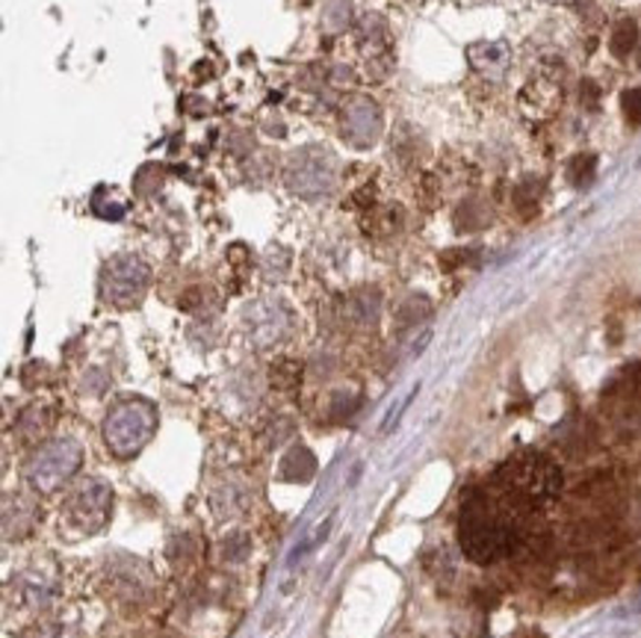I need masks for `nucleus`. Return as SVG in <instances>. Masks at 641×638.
Segmentation results:
<instances>
[{"instance_id":"f257e3e1","label":"nucleus","mask_w":641,"mask_h":638,"mask_svg":"<svg viewBox=\"0 0 641 638\" xmlns=\"http://www.w3.org/2000/svg\"><path fill=\"white\" fill-rule=\"evenodd\" d=\"M526 512L515 509L500 496L497 503L491 496H473L464 503L459 526V541L464 556L476 565H494L500 558L515 553L521 544V526L517 521Z\"/></svg>"},{"instance_id":"f03ea898","label":"nucleus","mask_w":641,"mask_h":638,"mask_svg":"<svg viewBox=\"0 0 641 638\" xmlns=\"http://www.w3.org/2000/svg\"><path fill=\"white\" fill-rule=\"evenodd\" d=\"M494 485L521 512L553 503L561 491V470L542 452H517L494 473Z\"/></svg>"},{"instance_id":"7ed1b4c3","label":"nucleus","mask_w":641,"mask_h":638,"mask_svg":"<svg viewBox=\"0 0 641 638\" xmlns=\"http://www.w3.org/2000/svg\"><path fill=\"white\" fill-rule=\"evenodd\" d=\"M157 432V408L148 399H122L104 417V443L116 459H134Z\"/></svg>"},{"instance_id":"20e7f679","label":"nucleus","mask_w":641,"mask_h":638,"mask_svg":"<svg viewBox=\"0 0 641 638\" xmlns=\"http://www.w3.org/2000/svg\"><path fill=\"white\" fill-rule=\"evenodd\" d=\"M83 450L72 438L42 443L24 464V479L36 494H54L81 470Z\"/></svg>"},{"instance_id":"39448f33","label":"nucleus","mask_w":641,"mask_h":638,"mask_svg":"<svg viewBox=\"0 0 641 638\" xmlns=\"http://www.w3.org/2000/svg\"><path fill=\"white\" fill-rule=\"evenodd\" d=\"M290 192L298 198H323L328 196L337 184V160L335 154L323 145H305L287 160L284 171Z\"/></svg>"},{"instance_id":"423d86ee","label":"nucleus","mask_w":641,"mask_h":638,"mask_svg":"<svg viewBox=\"0 0 641 638\" xmlns=\"http://www.w3.org/2000/svg\"><path fill=\"white\" fill-rule=\"evenodd\" d=\"M148 284H151V270L136 254H116L101 270V299L118 311L139 305L148 293Z\"/></svg>"},{"instance_id":"0eeeda50","label":"nucleus","mask_w":641,"mask_h":638,"mask_svg":"<svg viewBox=\"0 0 641 638\" xmlns=\"http://www.w3.org/2000/svg\"><path fill=\"white\" fill-rule=\"evenodd\" d=\"M109 509H113V488L104 479H86L65 500V526L77 532V535H95V532L104 530Z\"/></svg>"},{"instance_id":"6e6552de","label":"nucleus","mask_w":641,"mask_h":638,"mask_svg":"<svg viewBox=\"0 0 641 638\" xmlns=\"http://www.w3.org/2000/svg\"><path fill=\"white\" fill-rule=\"evenodd\" d=\"M381 127H385V118H381V109L376 101L370 98H349L344 107V118H340V130H344V139L353 148H372L379 143Z\"/></svg>"},{"instance_id":"1a4fd4ad","label":"nucleus","mask_w":641,"mask_h":638,"mask_svg":"<svg viewBox=\"0 0 641 638\" xmlns=\"http://www.w3.org/2000/svg\"><path fill=\"white\" fill-rule=\"evenodd\" d=\"M245 328H249V337H252L258 346H272L279 343L290 328V314L287 307L279 305V302H258L245 311Z\"/></svg>"},{"instance_id":"9d476101","label":"nucleus","mask_w":641,"mask_h":638,"mask_svg":"<svg viewBox=\"0 0 641 638\" xmlns=\"http://www.w3.org/2000/svg\"><path fill=\"white\" fill-rule=\"evenodd\" d=\"M467 63L485 77H503L512 65V48L506 42H476L467 48Z\"/></svg>"},{"instance_id":"9b49d317","label":"nucleus","mask_w":641,"mask_h":638,"mask_svg":"<svg viewBox=\"0 0 641 638\" xmlns=\"http://www.w3.org/2000/svg\"><path fill=\"white\" fill-rule=\"evenodd\" d=\"M316 473V459L314 452L307 450V447H293V450L281 459L279 464V477L284 479V482H311Z\"/></svg>"},{"instance_id":"f8f14e48","label":"nucleus","mask_w":641,"mask_h":638,"mask_svg":"<svg viewBox=\"0 0 641 638\" xmlns=\"http://www.w3.org/2000/svg\"><path fill=\"white\" fill-rule=\"evenodd\" d=\"M33 521H36V509H33L28 496H10L7 500V505H3V532L7 535L15 526V538H21L24 532H30Z\"/></svg>"},{"instance_id":"ddd939ff","label":"nucleus","mask_w":641,"mask_h":638,"mask_svg":"<svg viewBox=\"0 0 641 638\" xmlns=\"http://www.w3.org/2000/svg\"><path fill=\"white\" fill-rule=\"evenodd\" d=\"M635 42H639V28H635V21L623 19L614 24L612 39H609V48H612V54L618 60H627V56L635 51Z\"/></svg>"},{"instance_id":"4468645a","label":"nucleus","mask_w":641,"mask_h":638,"mask_svg":"<svg viewBox=\"0 0 641 638\" xmlns=\"http://www.w3.org/2000/svg\"><path fill=\"white\" fill-rule=\"evenodd\" d=\"M349 311L346 314L353 316L355 323L358 325H372L376 323V316H379V296L376 293H361V296H355L353 302H349Z\"/></svg>"},{"instance_id":"2eb2a0df","label":"nucleus","mask_w":641,"mask_h":638,"mask_svg":"<svg viewBox=\"0 0 641 638\" xmlns=\"http://www.w3.org/2000/svg\"><path fill=\"white\" fill-rule=\"evenodd\" d=\"M48 408L45 405H30L28 411L21 414V420H19V429H21V435L24 438H39V435L45 432L48 429Z\"/></svg>"},{"instance_id":"dca6fc26","label":"nucleus","mask_w":641,"mask_h":638,"mask_svg":"<svg viewBox=\"0 0 641 638\" xmlns=\"http://www.w3.org/2000/svg\"><path fill=\"white\" fill-rule=\"evenodd\" d=\"M595 169H597V160L591 157V154H577L568 166L570 184H574V187H588V184L595 180Z\"/></svg>"},{"instance_id":"f3484780","label":"nucleus","mask_w":641,"mask_h":638,"mask_svg":"<svg viewBox=\"0 0 641 638\" xmlns=\"http://www.w3.org/2000/svg\"><path fill=\"white\" fill-rule=\"evenodd\" d=\"M252 553V538L245 532H231L225 541H222V556L228 562H243L245 556Z\"/></svg>"},{"instance_id":"a211bd4d","label":"nucleus","mask_w":641,"mask_h":638,"mask_svg":"<svg viewBox=\"0 0 641 638\" xmlns=\"http://www.w3.org/2000/svg\"><path fill=\"white\" fill-rule=\"evenodd\" d=\"M298 378H302V369H298L293 360H281V364H275V367H272V385L293 387Z\"/></svg>"},{"instance_id":"6ab92c4d","label":"nucleus","mask_w":641,"mask_h":638,"mask_svg":"<svg viewBox=\"0 0 641 638\" xmlns=\"http://www.w3.org/2000/svg\"><path fill=\"white\" fill-rule=\"evenodd\" d=\"M621 109L630 125H641V90H627L621 95Z\"/></svg>"},{"instance_id":"aec40b11","label":"nucleus","mask_w":641,"mask_h":638,"mask_svg":"<svg viewBox=\"0 0 641 638\" xmlns=\"http://www.w3.org/2000/svg\"><path fill=\"white\" fill-rule=\"evenodd\" d=\"M630 385L635 387V390H641V360L630 369Z\"/></svg>"},{"instance_id":"412c9836","label":"nucleus","mask_w":641,"mask_h":638,"mask_svg":"<svg viewBox=\"0 0 641 638\" xmlns=\"http://www.w3.org/2000/svg\"><path fill=\"white\" fill-rule=\"evenodd\" d=\"M414 394H417V390H414ZM414 394H411V396H414ZM411 396H408L406 402H402V408H399V414L406 411V408H408V402H411ZM390 422H397V417H393V414H390V417H388V422H385V429H390Z\"/></svg>"},{"instance_id":"4be33fe9","label":"nucleus","mask_w":641,"mask_h":638,"mask_svg":"<svg viewBox=\"0 0 641 638\" xmlns=\"http://www.w3.org/2000/svg\"><path fill=\"white\" fill-rule=\"evenodd\" d=\"M553 3H565V0H553Z\"/></svg>"}]
</instances>
